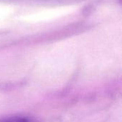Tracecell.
Segmentation results:
<instances>
[{
  "label": "cell",
  "instance_id": "obj_1",
  "mask_svg": "<svg viewBox=\"0 0 122 122\" xmlns=\"http://www.w3.org/2000/svg\"><path fill=\"white\" fill-rule=\"evenodd\" d=\"M0 122H34L32 119L24 116H11L0 119Z\"/></svg>",
  "mask_w": 122,
  "mask_h": 122
}]
</instances>
